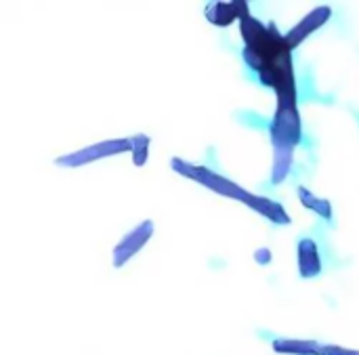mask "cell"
Instances as JSON below:
<instances>
[{
  "label": "cell",
  "instance_id": "obj_1",
  "mask_svg": "<svg viewBox=\"0 0 359 355\" xmlns=\"http://www.w3.org/2000/svg\"><path fill=\"white\" fill-rule=\"evenodd\" d=\"M240 34L244 40L242 57L246 65L257 74L263 86L273 88L278 105L297 107V80L292 65V48L276 23L265 25L257 17L248 15L240 21Z\"/></svg>",
  "mask_w": 359,
  "mask_h": 355
},
{
  "label": "cell",
  "instance_id": "obj_2",
  "mask_svg": "<svg viewBox=\"0 0 359 355\" xmlns=\"http://www.w3.org/2000/svg\"><path fill=\"white\" fill-rule=\"evenodd\" d=\"M269 137L273 145V168H271V183L280 185L288 179L294 149L303 137V124L299 109L294 105H278L276 116L269 126Z\"/></svg>",
  "mask_w": 359,
  "mask_h": 355
},
{
  "label": "cell",
  "instance_id": "obj_3",
  "mask_svg": "<svg viewBox=\"0 0 359 355\" xmlns=\"http://www.w3.org/2000/svg\"><path fill=\"white\" fill-rule=\"evenodd\" d=\"M172 168L179 173V175H183V177H187V179H191V181H196V183H200V185H204V187H208L210 192H215V194H219V196H225V198H233V200H240V202H248L250 200V192H246L244 187H240L238 183H233V181H229V179H225V177H221L219 173H212L210 168H206V166H196V164H189V162H185V160H181V158H172Z\"/></svg>",
  "mask_w": 359,
  "mask_h": 355
},
{
  "label": "cell",
  "instance_id": "obj_4",
  "mask_svg": "<svg viewBox=\"0 0 359 355\" xmlns=\"http://www.w3.org/2000/svg\"><path fill=\"white\" fill-rule=\"evenodd\" d=\"M124 152H130V139H109V141H101L97 145L84 147L80 152L61 156V158H57V164L59 166H82V164H88V162H95L101 158H109V156H118Z\"/></svg>",
  "mask_w": 359,
  "mask_h": 355
},
{
  "label": "cell",
  "instance_id": "obj_5",
  "mask_svg": "<svg viewBox=\"0 0 359 355\" xmlns=\"http://www.w3.org/2000/svg\"><path fill=\"white\" fill-rule=\"evenodd\" d=\"M154 236V223L143 221L139 227H135L130 234L124 236V240L114 248V267H122L126 261H130Z\"/></svg>",
  "mask_w": 359,
  "mask_h": 355
},
{
  "label": "cell",
  "instance_id": "obj_6",
  "mask_svg": "<svg viewBox=\"0 0 359 355\" xmlns=\"http://www.w3.org/2000/svg\"><path fill=\"white\" fill-rule=\"evenodd\" d=\"M332 17V8L322 4L318 8H313L309 15H305L288 34H286V40L290 44V48H297L299 44H303V40H307L316 29H320L322 25H326V21Z\"/></svg>",
  "mask_w": 359,
  "mask_h": 355
},
{
  "label": "cell",
  "instance_id": "obj_7",
  "mask_svg": "<svg viewBox=\"0 0 359 355\" xmlns=\"http://www.w3.org/2000/svg\"><path fill=\"white\" fill-rule=\"evenodd\" d=\"M248 2L246 0H233V2H210L206 6V19L212 25L219 27H227L233 21H242L244 17H248Z\"/></svg>",
  "mask_w": 359,
  "mask_h": 355
},
{
  "label": "cell",
  "instance_id": "obj_8",
  "mask_svg": "<svg viewBox=\"0 0 359 355\" xmlns=\"http://www.w3.org/2000/svg\"><path fill=\"white\" fill-rule=\"evenodd\" d=\"M299 274L301 278H316L322 274V259L318 244L309 238H303L299 242Z\"/></svg>",
  "mask_w": 359,
  "mask_h": 355
},
{
  "label": "cell",
  "instance_id": "obj_9",
  "mask_svg": "<svg viewBox=\"0 0 359 355\" xmlns=\"http://www.w3.org/2000/svg\"><path fill=\"white\" fill-rule=\"evenodd\" d=\"M248 208H252L255 213H259L261 217L269 219L276 225H290V215L284 210V206L276 200L263 198V196H250V200L246 202Z\"/></svg>",
  "mask_w": 359,
  "mask_h": 355
},
{
  "label": "cell",
  "instance_id": "obj_10",
  "mask_svg": "<svg viewBox=\"0 0 359 355\" xmlns=\"http://www.w3.org/2000/svg\"><path fill=\"white\" fill-rule=\"evenodd\" d=\"M273 349L278 354L288 355H320L322 345L318 341H301V339H278L273 341Z\"/></svg>",
  "mask_w": 359,
  "mask_h": 355
},
{
  "label": "cell",
  "instance_id": "obj_11",
  "mask_svg": "<svg viewBox=\"0 0 359 355\" xmlns=\"http://www.w3.org/2000/svg\"><path fill=\"white\" fill-rule=\"evenodd\" d=\"M299 200H301L303 206L309 208L311 213L320 215V217L326 219V221H332V204H330V200L318 198V196H316L311 189H307V187H299Z\"/></svg>",
  "mask_w": 359,
  "mask_h": 355
},
{
  "label": "cell",
  "instance_id": "obj_12",
  "mask_svg": "<svg viewBox=\"0 0 359 355\" xmlns=\"http://www.w3.org/2000/svg\"><path fill=\"white\" fill-rule=\"evenodd\" d=\"M130 139V154H133V164L143 166L149 156V137L147 135H135Z\"/></svg>",
  "mask_w": 359,
  "mask_h": 355
},
{
  "label": "cell",
  "instance_id": "obj_13",
  "mask_svg": "<svg viewBox=\"0 0 359 355\" xmlns=\"http://www.w3.org/2000/svg\"><path fill=\"white\" fill-rule=\"evenodd\" d=\"M320 355H359V351H355V349H345V347H339V345H322Z\"/></svg>",
  "mask_w": 359,
  "mask_h": 355
},
{
  "label": "cell",
  "instance_id": "obj_14",
  "mask_svg": "<svg viewBox=\"0 0 359 355\" xmlns=\"http://www.w3.org/2000/svg\"><path fill=\"white\" fill-rule=\"evenodd\" d=\"M255 257H257V263H261V265L271 263V250L269 248H259Z\"/></svg>",
  "mask_w": 359,
  "mask_h": 355
}]
</instances>
